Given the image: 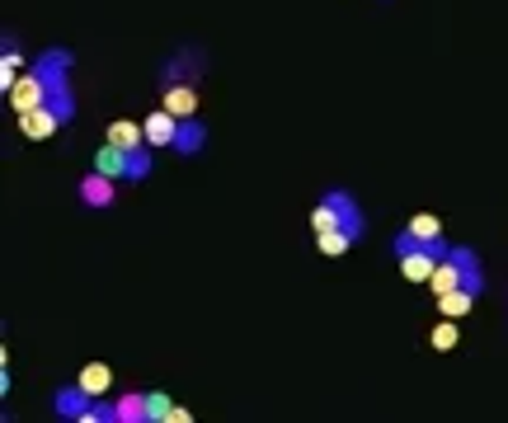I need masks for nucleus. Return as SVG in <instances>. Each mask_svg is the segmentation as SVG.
<instances>
[{"label":"nucleus","mask_w":508,"mask_h":423,"mask_svg":"<svg viewBox=\"0 0 508 423\" xmlns=\"http://www.w3.org/2000/svg\"><path fill=\"white\" fill-rule=\"evenodd\" d=\"M28 66L43 76V85H47V104L62 113L66 123H76V113H80V104H76V85H71L76 52H71V47H43V52H34V62H28Z\"/></svg>","instance_id":"f257e3e1"},{"label":"nucleus","mask_w":508,"mask_h":423,"mask_svg":"<svg viewBox=\"0 0 508 423\" xmlns=\"http://www.w3.org/2000/svg\"><path fill=\"white\" fill-rule=\"evenodd\" d=\"M447 249H452V240H447V236L429 240V236L410 231V226H401V231L391 236V254H395V264H401V273H405L410 282H429V277H433V268L447 259Z\"/></svg>","instance_id":"f03ea898"},{"label":"nucleus","mask_w":508,"mask_h":423,"mask_svg":"<svg viewBox=\"0 0 508 423\" xmlns=\"http://www.w3.org/2000/svg\"><path fill=\"white\" fill-rule=\"evenodd\" d=\"M310 231H349L353 240H362L367 231V221H362V207H358V197L349 188H325L320 193V203L316 212H310Z\"/></svg>","instance_id":"7ed1b4c3"},{"label":"nucleus","mask_w":508,"mask_h":423,"mask_svg":"<svg viewBox=\"0 0 508 423\" xmlns=\"http://www.w3.org/2000/svg\"><path fill=\"white\" fill-rule=\"evenodd\" d=\"M490 292V277H485V264H471L466 273H462V282H457V287H452V292H442L438 297V310H442V316L447 320H457V316H466V310L480 301V297H485Z\"/></svg>","instance_id":"20e7f679"},{"label":"nucleus","mask_w":508,"mask_h":423,"mask_svg":"<svg viewBox=\"0 0 508 423\" xmlns=\"http://www.w3.org/2000/svg\"><path fill=\"white\" fill-rule=\"evenodd\" d=\"M208 71V56L198 52V47H175L165 56V66H160V90L165 85H198Z\"/></svg>","instance_id":"39448f33"},{"label":"nucleus","mask_w":508,"mask_h":423,"mask_svg":"<svg viewBox=\"0 0 508 423\" xmlns=\"http://www.w3.org/2000/svg\"><path fill=\"white\" fill-rule=\"evenodd\" d=\"M76 197H80V207H90V212H108L118 203V179L104 175V169H90V175L76 184Z\"/></svg>","instance_id":"423d86ee"},{"label":"nucleus","mask_w":508,"mask_h":423,"mask_svg":"<svg viewBox=\"0 0 508 423\" xmlns=\"http://www.w3.org/2000/svg\"><path fill=\"white\" fill-rule=\"evenodd\" d=\"M90 400L95 395L85 390L80 381H71V386H56V395H52V418H85V409H90Z\"/></svg>","instance_id":"0eeeda50"},{"label":"nucleus","mask_w":508,"mask_h":423,"mask_svg":"<svg viewBox=\"0 0 508 423\" xmlns=\"http://www.w3.org/2000/svg\"><path fill=\"white\" fill-rule=\"evenodd\" d=\"M66 118L56 113L52 104H38V108H28V113H19V132L28 136V141H47L56 127H62Z\"/></svg>","instance_id":"6e6552de"},{"label":"nucleus","mask_w":508,"mask_h":423,"mask_svg":"<svg viewBox=\"0 0 508 423\" xmlns=\"http://www.w3.org/2000/svg\"><path fill=\"white\" fill-rule=\"evenodd\" d=\"M38 104H47V85H43V76L28 66L19 80H15V90H10V108L15 113H28V108H38Z\"/></svg>","instance_id":"1a4fd4ad"},{"label":"nucleus","mask_w":508,"mask_h":423,"mask_svg":"<svg viewBox=\"0 0 508 423\" xmlns=\"http://www.w3.org/2000/svg\"><path fill=\"white\" fill-rule=\"evenodd\" d=\"M203 146H208V127H203V118H179V132H175V156H203Z\"/></svg>","instance_id":"9d476101"},{"label":"nucleus","mask_w":508,"mask_h":423,"mask_svg":"<svg viewBox=\"0 0 508 423\" xmlns=\"http://www.w3.org/2000/svg\"><path fill=\"white\" fill-rule=\"evenodd\" d=\"M141 127H147V146H175V132H179V118H175V113H169L165 104L151 113V118L147 123H141Z\"/></svg>","instance_id":"9b49d317"},{"label":"nucleus","mask_w":508,"mask_h":423,"mask_svg":"<svg viewBox=\"0 0 508 423\" xmlns=\"http://www.w3.org/2000/svg\"><path fill=\"white\" fill-rule=\"evenodd\" d=\"M160 104L175 113V118H193V113H198V85H165Z\"/></svg>","instance_id":"f8f14e48"},{"label":"nucleus","mask_w":508,"mask_h":423,"mask_svg":"<svg viewBox=\"0 0 508 423\" xmlns=\"http://www.w3.org/2000/svg\"><path fill=\"white\" fill-rule=\"evenodd\" d=\"M19 66H24V52H19V38L5 34V43H0V90H15V80H19Z\"/></svg>","instance_id":"ddd939ff"},{"label":"nucleus","mask_w":508,"mask_h":423,"mask_svg":"<svg viewBox=\"0 0 508 423\" xmlns=\"http://www.w3.org/2000/svg\"><path fill=\"white\" fill-rule=\"evenodd\" d=\"M108 141H113V146H123V151H132V146H147V127L132 123V118H118V123L108 127Z\"/></svg>","instance_id":"4468645a"},{"label":"nucleus","mask_w":508,"mask_h":423,"mask_svg":"<svg viewBox=\"0 0 508 423\" xmlns=\"http://www.w3.org/2000/svg\"><path fill=\"white\" fill-rule=\"evenodd\" d=\"M353 245H358V240H353L349 231H320V236H316V249L325 254V259H339V254H349Z\"/></svg>","instance_id":"2eb2a0df"},{"label":"nucleus","mask_w":508,"mask_h":423,"mask_svg":"<svg viewBox=\"0 0 508 423\" xmlns=\"http://www.w3.org/2000/svg\"><path fill=\"white\" fill-rule=\"evenodd\" d=\"M80 386L90 390V395H104V390H108V367H104V362H90V367L80 372Z\"/></svg>","instance_id":"dca6fc26"},{"label":"nucleus","mask_w":508,"mask_h":423,"mask_svg":"<svg viewBox=\"0 0 508 423\" xmlns=\"http://www.w3.org/2000/svg\"><path fill=\"white\" fill-rule=\"evenodd\" d=\"M85 423H118V400H90V409H85Z\"/></svg>","instance_id":"f3484780"},{"label":"nucleus","mask_w":508,"mask_h":423,"mask_svg":"<svg viewBox=\"0 0 508 423\" xmlns=\"http://www.w3.org/2000/svg\"><path fill=\"white\" fill-rule=\"evenodd\" d=\"M410 231H419V236H429V240H438V236H442V226H438L433 217H414V221H410Z\"/></svg>","instance_id":"a211bd4d"},{"label":"nucleus","mask_w":508,"mask_h":423,"mask_svg":"<svg viewBox=\"0 0 508 423\" xmlns=\"http://www.w3.org/2000/svg\"><path fill=\"white\" fill-rule=\"evenodd\" d=\"M433 344L438 348H452V344H457V325H438L433 329Z\"/></svg>","instance_id":"6ab92c4d"}]
</instances>
